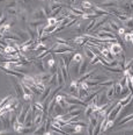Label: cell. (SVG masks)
Here are the masks:
<instances>
[{"mask_svg": "<svg viewBox=\"0 0 133 135\" xmlns=\"http://www.w3.org/2000/svg\"><path fill=\"white\" fill-rule=\"evenodd\" d=\"M123 108H124L123 106H121L119 103H117V104H116L115 107L111 109V112H110V113L107 115V119H108V120H115V119H116V117H117V115L120 113V111H121Z\"/></svg>", "mask_w": 133, "mask_h": 135, "instance_id": "cell-1", "label": "cell"}, {"mask_svg": "<svg viewBox=\"0 0 133 135\" xmlns=\"http://www.w3.org/2000/svg\"><path fill=\"white\" fill-rule=\"evenodd\" d=\"M32 16H34L32 19H38V20H44V19L49 18L48 14L45 12V9H44V7H38L37 9L32 13Z\"/></svg>", "mask_w": 133, "mask_h": 135, "instance_id": "cell-2", "label": "cell"}, {"mask_svg": "<svg viewBox=\"0 0 133 135\" xmlns=\"http://www.w3.org/2000/svg\"><path fill=\"white\" fill-rule=\"evenodd\" d=\"M110 49V52H111L112 55H119L120 52H123V47H121L120 43H118V42H115V43H111L109 47Z\"/></svg>", "mask_w": 133, "mask_h": 135, "instance_id": "cell-3", "label": "cell"}, {"mask_svg": "<svg viewBox=\"0 0 133 135\" xmlns=\"http://www.w3.org/2000/svg\"><path fill=\"white\" fill-rule=\"evenodd\" d=\"M88 41H89V38L87 37V35H79L73 40V42L76 44V46H79L81 48H84L85 44L88 43Z\"/></svg>", "mask_w": 133, "mask_h": 135, "instance_id": "cell-4", "label": "cell"}, {"mask_svg": "<svg viewBox=\"0 0 133 135\" xmlns=\"http://www.w3.org/2000/svg\"><path fill=\"white\" fill-rule=\"evenodd\" d=\"M132 101H133V93H131V92H130V93H127V94L125 95V97L121 98V99L119 100L118 103L120 104V105L123 106V107H125V106L131 105Z\"/></svg>", "mask_w": 133, "mask_h": 135, "instance_id": "cell-5", "label": "cell"}, {"mask_svg": "<svg viewBox=\"0 0 133 135\" xmlns=\"http://www.w3.org/2000/svg\"><path fill=\"white\" fill-rule=\"evenodd\" d=\"M13 84H14V89H15V92H16V95L18 98H23V94H24V91H23V85L20 84V81L18 80H13Z\"/></svg>", "mask_w": 133, "mask_h": 135, "instance_id": "cell-6", "label": "cell"}, {"mask_svg": "<svg viewBox=\"0 0 133 135\" xmlns=\"http://www.w3.org/2000/svg\"><path fill=\"white\" fill-rule=\"evenodd\" d=\"M52 74L51 72H48V71H44V72H41V74H38L37 76H35L36 79H40L41 81H43L44 84L45 83H49L50 78H51Z\"/></svg>", "mask_w": 133, "mask_h": 135, "instance_id": "cell-7", "label": "cell"}, {"mask_svg": "<svg viewBox=\"0 0 133 135\" xmlns=\"http://www.w3.org/2000/svg\"><path fill=\"white\" fill-rule=\"evenodd\" d=\"M29 108H30V106H27V107H22L20 109V112L18 113V120L20 122L22 123H24V120H26V117H27V114H28V111H29Z\"/></svg>", "mask_w": 133, "mask_h": 135, "instance_id": "cell-8", "label": "cell"}, {"mask_svg": "<svg viewBox=\"0 0 133 135\" xmlns=\"http://www.w3.org/2000/svg\"><path fill=\"white\" fill-rule=\"evenodd\" d=\"M13 33L16 34V35H18L22 41H27V40H29L30 38V36H29L28 32H27V29L26 30H23V29H14V32Z\"/></svg>", "mask_w": 133, "mask_h": 135, "instance_id": "cell-9", "label": "cell"}, {"mask_svg": "<svg viewBox=\"0 0 133 135\" xmlns=\"http://www.w3.org/2000/svg\"><path fill=\"white\" fill-rule=\"evenodd\" d=\"M32 64H34V66L36 68V69L38 70L40 72H44L46 71V66H45V63L42 61V60H35L32 61Z\"/></svg>", "mask_w": 133, "mask_h": 135, "instance_id": "cell-10", "label": "cell"}, {"mask_svg": "<svg viewBox=\"0 0 133 135\" xmlns=\"http://www.w3.org/2000/svg\"><path fill=\"white\" fill-rule=\"evenodd\" d=\"M18 21L20 22V23H27L28 21V12H27L26 9H22L19 12L18 14Z\"/></svg>", "mask_w": 133, "mask_h": 135, "instance_id": "cell-11", "label": "cell"}, {"mask_svg": "<svg viewBox=\"0 0 133 135\" xmlns=\"http://www.w3.org/2000/svg\"><path fill=\"white\" fill-rule=\"evenodd\" d=\"M95 72H96V69L91 70V71H88V72H85L84 75H81V76H80V77L76 79V80H77V83L80 84V83H82V81H86L87 79H89V78L93 77V75L95 74Z\"/></svg>", "mask_w": 133, "mask_h": 135, "instance_id": "cell-12", "label": "cell"}, {"mask_svg": "<svg viewBox=\"0 0 133 135\" xmlns=\"http://www.w3.org/2000/svg\"><path fill=\"white\" fill-rule=\"evenodd\" d=\"M99 6L108 9V8H110V7H118V4L116 0H105L102 4H99Z\"/></svg>", "mask_w": 133, "mask_h": 135, "instance_id": "cell-13", "label": "cell"}, {"mask_svg": "<svg viewBox=\"0 0 133 135\" xmlns=\"http://www.w3.org/2000/svg\"><path fill=\"white\" fill-rule=\"evenodd\" d=\"M88 65H90V61L88 60V57H86L82 60V62L80 63V76L84 75L86 72V70H87Z\"/></svg>", "mask_w": 133, "mask_h": 135, "instance_id": "cell-14", "label": "cell"}, {"mask_svg": "<svg viewBox=\"0 0 133 135\" xmlns=\"http://www.w3.org/2000/svg\"><path fill=\"white\" fill-rule=\"evenodd\" d=\"M49 49L48 46H46L44 42H38V43L35 44V47H30V50H34V51H42V50H46Z\"/></svg>", "mask_w": 133, "mask_h": 135, "instance_id": "cell-15", "label": "cell"}, {"mask_svg": "<svg viewBox=\"0 0 133 135\" xmlns=\"http://www.w3.org/2000/svg\"><path fill=\"white\" fill-rule=\"evenodd\" d=\"M52 86L51 85H49V86H46L45 88V90H44V91L42 92V94H41V97H40V101H45L46 100V98L49 97L50 95V93H51V91H52Z\"/></svg>", "mask_w": 133, "mask_h": 135, "instance_id": "cell-16", "label": "cell"}, {"mask_svg": "<svg viewBox=\"0 0 133 135\" xmlns=\"http://www.w3.org/2000/svg\"><path fill=\"white\" fill-rule=\"evenodd\" d=\"M10 28H12V26H10V23H4L0 26V37L2 38V36L5 35V34L9 33L10 32Z\"/></svg>", "mask_w": 133, "mask_h": 135, "instance_id": "cell-17", "label": "cell"}, {"mask_svg": "<svg viewBox=\"0 0 133 135\" xmlns=\"http://www.w3.org/2000/svg\"><path fill=\"white\" fill-rule=\"evenodd\" d=\"M82 60H84V56L80 54V52H74L73 56H72V60H71L70 65H71V64H73V63H81Z\"/></svg>", "mask_w": 133, "mask_h": 135, "instance_id": "cell-18", "label": "cell"}, {"mask_svg": "<svg viewBox=\"0 0 133 135\" xmlns=\"http://www.w3.org/2000/svg\"><path fill=\"white\" fill-rule=\"evenodd\" d=\"M48 68L50 69L51 74H56V72H54V70H57L56 69V60H54L53 57H50L48 60Z\"/></svg>", "mask_w": 133, "mask_h": 135, "instance_id": "cell-19", "label": "cell"}, {"mask_svg": "<svg viewBox=\"0 0 133 135\" xmlns=\"http://www.w3.org/2000/svg\"><path fill=\"white\" fill-rule=\"evenodd\" d=\"M12 127L14 128V131H15V132H18V133H21V132L24 129V123H22V122L19 121V120H16V121L13 123Z\"/></svg>", "mask_w": 133, "mask_h": 135, "instance_id": "cell-20", "label": "cell"}, {"mask_svg": "<svg viewBox=\"0 0 133 135\" xmlns=\"http://www.w3.org/2000/svg\"><path fill=\"white\" fill-rule=\"evenodd\" d=\"M115 85V84H113ZM113 85H111V86H109V89L107 90V98H108V100L109 101H111L112 99H113V97H115V86Z\"/></svg>", "mask_w": 133, "mask_h": 135, "instance_id": "cell-21", "label": "cell"}, {"mask_svg": "<svg viewBox=\"0 0 133 135\" xmlns=\"http://www.w3.org/2000/svg\"><path fill=\"white\" fill-rule=\"evenodd\" d=\"M27 32H28L30 38H31L32 41H36L37 40V32H36L35 28H31V27H27Z\"/></svg>", "mask_w": 133, "mask_h": 135, "instance_id": "cell-22", "label": "cell"}, {"mask_svg": "<svg viewBox=\"0 0 133 135\" xmlns=\"http://www.w3.org/2000/svg\"><path fill=\"white\" fill-rule=\"evenodd\" d=\"M81 8L85 11V12H93L91 8H93V4L89 1H82L81 2Z\"/></svg>", "mask_w": 133, "mask_h": 135, "instance_id": "cell-23", "label": "cell"}, {"mask_svg": "<svg viewBox=\"0 0 133 135\" xmlns=\"http://www.w3.org/2000/svg\"><path fill=\"white\" fill-rule=\"evenodd\" d=\"M107 71H110V72H115V74H121L124 72V70L121 68H119L118 65L117 66H104Z\"/></svg>", "mask_w": 133, "mask_h": 135, "instance_id": "cell-24", "label": "cell"}, {"mask_svg": "<svg viewBox=\"0 0 133 135\" xmlns=\"http://www.w3.org/2000/svg\"><path fill=\"white\" fill-rule=\"evenodd\" d=\"M28 25H29V27H31V28H37L38 26H41V25H44V22L43 20H38V19H34L32 21H29L28 22Z\"/></svg>", "mask_w": 133, "mask_h": 135, "instance_id": "cell-25", "label": "cell"}, {"mask_svg": "<svg viewBox=\"0 0 133 135\" xmlns=\"http://www.w3.org/2000/svg\"><path fill=\"white\" fill-rule=\"evenodd\" d=\"M89 79H93V80H96V81H103V80H107L108 79V76L107 75H93V77L89 78Z\"/></svg>", "mask_w": 133, "mask_h": 135, "instance_id": "cell-26", "label": "cell"}, {"mask_svg": "<svg viewBox=\"0 0 133 135\" xmlns=\"http://www.w3.org/2000/svg\"><path fill=\"white\" fill-rule=\"evenodd\" d=\"M115 97H120L121 95V91H123V86L119 83H115Z\"/></svg>", "mask_w": 133, "mask_h": 135, "instance_id": "cell-27", "label": "cell"}, {"mask_svg": "<svg viewBox=\"0 0 133 135\" xmlns=\"http://www.w3.org/2000/svg\"><path fill=\"white\" fill-rule=\"evenodd\" d=\"M5 52H6V54H15V52H18V49H16L15 47L7 44L6 48H5Z\"/></svg>", "mask_w": 133, "mask_h": 135, "instance_id": "cell-28", "label": "cell"}, {"mask_svg": "<svg viewBox=\"0 0 133 135\" xmlns=\"http://www.w3.org/2000/svg\"><path fill=\"white\" fill-rule=\"evenodd\" d=\"M32 107H34L35 111H44V104L42 101H40V103H34L32 104Z\"/></svg>", "mask_w": 133, "mask_h": 135, "instance_id": "cell-29", "label": "cell"}, {"mask_svg": "<svg viewBox=\"0 0 133 135\" xmlns=\"http://www.w3.org/2000/svg\"><path fill=\"white\" fill-rule=\"evenodd\" d=\"M18 4L19 2L16 1V0H8L7 4L5 5V8H6V9L7 8H15L16 6H18Z\"/></svg>", "mask_w": 133, "mask_h": 135, "instance_id": "cell-30", "label": "cell"}, {"mask_svg": "<svg viewBox=\"0 0 133 135\" xmlns=\"http://www.w3.org/2000/svg\"><path fill=\"white\" fill-rule=\"evenodd\" d=\"M84 52H85L86 57H88L89 60H91V58H93L94 56H95V54H94V52L91 51L90 48H85V47H84Z\"/></svg>", "mask_w": 133, "mask_h": 135, "instance_id": "cell-31", "label": "cell"}, {"mask_svg": "<svg viewBox=\"0 0 133 135\" xmlns=\"http://www.w3.org/2000/svg\"><path fill=\"white\" fill-rule=\"evenodd\" d=\"M123 26L125 28H130V29H133V18H129L125 22H123Z\"/></svg>", "mask_w": 133, "mask_h": 135, "instance_id": "cell-32", "label": "cell"}, {"mask_svg": "<svg viewBox=\"0 0 133 135\" xmlns=\"http://www.w3.org/2000/svg\"><path fill=\"white\" fill-rule=\"evenodd\" d=\"M96 21H97V19H90V21H89V23L86 26V30H93V28L95 27V23H96Z\"/></svg>", "mask_w": 133, "mask_h": 135, "instance_id": "cell-33", "label": "cell"}, {"mask_svg": "<svg viewBox=\"0 0 133 135\" xmlns=\"http://www.w3.org/2000/svg\"><path fill=\"white\" fill-rule=\"evenodd\" d=\"M57 84H58L57 75H56V74H52L51 78H50V80H49V85H51V86H54V85H57Z\"/></svg>", "mask_w": 133, "mask_h": 135, "instance_id": "cell-34", "label": "cell"}, {"mask_svg": "<svg viewBox=\"0 0 133 135\" xmlns=\"http://www.w3.org/2000/svg\"><path fill=\"white\" fill-rule=\"evenodd\" d=\"M133 119V113L132 114H130L129 115V117H126V118H124V119L123 120H120V121H119L118 122V125L119 126H123L124 125V123H127V122H130V121H131V120Z\"/></svg>", "mask_w": 133, "mask_h": 135, "instance_id": "cell-35", "label": "cell"}, {"mask_svg": "<svg viewBox=\"0 0 133 135\" xmlns=\"http://www.w3.org/2000/svg\"><path fill=\"white\" fill-rule=\"evenodd\" d=\"M7 14H9V15H14V16H18L19 12H20V9H18V8H7Z\"/></svg>", "mask_w": 133, "mask_h": 135, "instance_id": "cell-36", "label": "cell"}, {"mask_svg": "<svg viewBox=\"0 0 133 135\" xmlns=\"http://www.w3.org/2000/svg\"><path fill=\"white\" fill-rule=\"evenodd\" d=\"M57 23H58V19L56 18V16H50V18H48V25L49 26H56Z\"/></svg>", "mask_w": 133, "mask_h": 135, "instance_id": "cell-37", "label": "cell"}, {"mask_svg": "<svg viewBox=\"0 0 133 135\" xmlns=\"http://www.w3.org/2000/svg\"><path fill=\"white\" fill-rule=\"evenodd\" d=\"M116 18L118 19V21H120L121 23H123V22H125L127 19H129V15H127V14H119V15L116 16Z\"/></svg>", "mask_w": 133, "mask_h": 135, "instance_id": "cell-38", "label": "cell"}, {"mask_svg": "<svg viewBox=\"0 0 133 135\" xmlns=\"http://www.w3.org/2000/svg\"><path fill=\"white\" fill-rule=\"evenodd\" d=\"M96 63H99V64H101V58H99L98 56L95 55V56H94V57L90 60V65H94V64H96Z\"/></svg>", "mask_w": 133, "mask_h": 135, "instance_id": "cell-39", "label": "cell"}, {"mask_svg": "<svg viewBox=\"0 0 133 135\" xmlns=\"http://www.w3.org/2000/svg\"><path fill=\"white\" fill-rule=\"evenodd\" d=\"M74 126V133H81L82 132V129H85L86 127H84V126H81V125H73Z\"/></svg>", "mask_w": 133, "mask_h": 135, "instance_id": "cell-40", "label": "cell"}, {"mask_svg": "<svg viewBox=\"0 0 133 135\" xmlns=\"http://www.w3.org/2000/svg\"><path fill=\"white\" fill-rule=\"evenodd\" d=\"M56 40L58 43H60V44H70V41L65 40V38H63V37H59V36H56Z\"/></svg>", "mask_w": 133, "mask_h": 135, "instance_id": "cell-41", "label": "cell"}, {"mask_svg": "<svg viewBox=\"0 0 133 135\" xmlns=\"http://www.w3.org/2000/svg\"><path fill=\"white\" fill-rule=\"evenodd\" d=\"M18 2L21 5L22 7H27L31 2V0H18Z\"/></svg>", "mask_w": 133, "mask_h": 135, "instance_id": "cell-42", "label": "cell"}, {"mask_svg": "<svg viewBox=\"0 0 133 135\" xmlns=\"http://www.w3.org/2000/svg\"><path fill=\"white\" fill-rule=\"evenodd\" d=\"M118 83L120 84L123 88H126V86H127V84H126V76H123V77L120 78V80H119Z\"/></svg>", "mask_w": 133, "mask_h": 135, "instance_id": "cell-43", "label": "cell"}, {"mask_svg": "<svg viewBox=\"0 0 133 135\" xmlns=\"http://www.w3.org/2000/svg\"><path fill=\"white\" fill-rule=\"evenodd\" d=\"M94 126L91 125V123H88V131H87V134H89V135H93L94 134Z\"/></svg>", "mask_w": 133, "mask_h": 135, "instance_id": "cell-44", "label": "cell"}, {"mask_svg": "<svg viewBox=\"0 0 133 135\" xmlns=\"http://www.w3.org/2000/svg\"><path fill=\"white\" fill-rule=\"evenodd\" d=\"M24 101H30L32 99V94H28V93H24L23 94V98H22Z\"/></svg>", "mask_w": 133, "mask_h": 135, "instance_id": "cell-45", "label": "cell"}, {"mask_svg": "<svg viewBox=\"0 0 133 135\" xmlns=\"http://www.w3.org/2000/svg\"><path fill=\"white\" fill-rule=\"evenodd\" d=\"M125 33H126V32H125V27H123V26H121V27L117 30V34H118L119 36H123Z\"/></svg>", "mask_w": 133, "mask_h": 135, "instance_id": "cell-46", "label": "cell"}, {"mask_svg": "<svg viewBox=\"0 0 133 135\" xmlns=\"http://www.w3.org/2000/svg\"><path fill=\"white\" fill-rule=\"evenodd\" d=\"M70 2H71L72 5H74V2H75V0H70Z\"/></svg>", "mask_w": 133, "mask_h": 135, "instance_id": "cell-47", "label": "cell"}]
</instances>
